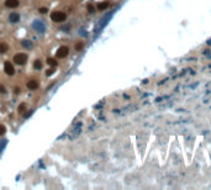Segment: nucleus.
Masks as SVG:
<instances>
[{"instance_id":"obj_1","label":"nucleus","mask_w":211,"mask_h":190,"mask_svg":"<svg viewBox=\"0 0 211 190\" xmlns=\"http://www.w3.org/2000/svg\"><path fill=\"white\" fill-rule=\"evenodd\" d=\"M51 19L54 22H63V21H66L67 15H66V12H63V11H53L51 14Z\"/></svg>"},{"instance_id":"obj_2","label":"nucleus","mask_w":211,"mask_h":190,"mask_svg":"<svg viewBox=\"0 0 211 190\" xmlns=\"http://www.w3.org/2000/svg\"><path fill=\"white\" fill-rule=\"evenodd\" d=\"M14 62L16 64H19V66L25 64L27 62V54H25V53H17V54L14 56Z\"/></svg>"},{"instance_id":"obj_3","label":"nucleus","mask_w":211,"mask_h":190,"mask_svg":"<svg viewBox=\"0 0 211 190\" xmlns=\"http://www.w3.org/2000/svg\"><path fill=\"white\" fill-rule=\"evenodd\" d=\"M68 53H69V48H68L67 46H62V47H59V48L57 50L56 56H57V58L62 59V58H66V57L68 56Z\"/></svg>"},{"instance_id":"obj_4","label":"nucleus","mask_w":211,"mask_h":190,"mask_svg":"<svg viewBox=\"0 0 211 190\" xmlns=\"http://www.w3.org/2000/svg\"><path fill=\"white\" fill-rule=\"evenodd\" d=\"M4 70L7 75H14V73H15V69L12 67V64H11L10 62H5L4 63Z\"/></svg>"},{"instance_id":"obj_5","label":"nucleus","mask_w":211,"mask_h":190,"mask_svg":"<svg viewBox=\"0 0 211 190\" xmlns=\"http://www.w3.org/2000/svg\"><path fill=\"white\" fill-rule=\"evenodd\" d=\"M26 86H27V89H30V90H36L38 88V82H37V80H30V82H27Z\"/></svg>"},{"instance_id":"obj_6","label":"nucleus","mask_w":211,"mask_h":190,"mask_svg":"<svg viewBox=\"0 0 211 190\" xmlns=\"http://www.w3.org/2000/svg\"><path fill=\"white\" fill-rule=\"evenodd\" d=\"M19 20H20V15L17 12H11L10 16H9V21L11 23H16V22H19Z\"/></svg>"},{"instance_id":"obj_7","label":"nucleus","mask_w":211,"mask_h":190,"mask_svg":"<svg viewBox=\"0 0 211 190\" xmlns=\"http://www.w3.org/2000/svg\"><path fill=\"white\" fill-rule=\"evenodd\" d=\"M19 0H6L5 1V5L7 7H11V9H14V7H17L19 6Z\"/></svg>"},{"instance_id":"obj_8","label":"nucleus","mask_w":211,"mask_h":190,"mask_svg":"<svg viewBox=\"0 0 211 190\" xmlns=\"http://www.w3.org/2000/svg\"><path fill=\"white\" fill-rule=\"evenodd\" d=\"M33 27L36 28L37 31H41V32H43L44 31V26L40 22V21H35V22H33Z\"/></svg>"},{"instance_id":"obj_9","label":"nucleus","mask_w":211,"mask_h":190,"mask_svg":"<svg viewBox=\"0 0 211 190\" xmlns=\"http://www.w3.org/2000/svg\"><path fill=\"white\" fill-rule=\"evenodd\" d=\"M9 50V46L5 42H0V53H6Z\"/></svg>"},{"instance_id":"obj_10","label":"nucleus","mask_w":211,"mask_h":190,"mask_svg":"<svg viewBox=\"0 0 211 190\" xmlns=\"http://www.w3.org/2000/svg\"><path fill=\"white\" fill-rule=\"evenodd\" d=\"M107 7H109V3H106V1H104V3H100L99 5H98V9H99V10H101V11H103V10H105V9H107Z\"/></svg>"},{"instance_id":"obj_11","label":"nucleus","mask_w":211,"mask_h":190,"mask_svg":"<svg viewBox=\"0 0 211 190\" xmlns=\"http://www.w3.org/2000/svg\"><path fill=\"white\" fill-rule=\"evenodd\" d=\"M47 63H48V66H52V67H57V64H58L54 58H47Z\"/></svg>"},{"instance_id":"obj_12","label":"nucleus","mask_w":211,"mask_h":190,"mask_svg":"<svg viewBox=\"0 0 211 190\" xmlns=\"http://www.w3.org/2000/svg\"><path fill=\"white\" fill-rule=\"evenodd\" d=\"M21 43H22V46H24V47H26V48H31V47H32L31 41H27V39H24Z\"/></svg>"},{"instance_id":"obj_13","label":"nucleus","mask_w":211,"mask_h":190,"mask_svg":"<svg viewBox=\"0 0 211 190\" xmlns=\"http://www.w3.org/2000/svg\"><path fill=\"white\" fill-rule=\"evenodd\" d=\"M33 68H35V69H41V68H42V63H41L40 59L35 61V63H33Z\"/></svg>"},{"instance_id":"obj_14","label":"nucleus","mask_w":211,"mask_h":190,"mask_svg":"<svg viewBox=\"0 0 211 190\" xmlns=\"http://www.w3.org/2000/svg\"><path fill=\"white\" fill-rule=\"evenodd\" d=\"M17 110H19V114H24L25 111H27V110H26V104H21Z\"/></svg>"},{"instance_id":"obj_15","label":"nucleus","mask_w":211,"mask_h":190,"mask_svg":"<svg viewBox=\"0 0 211 190\" xmlns=\"http://www.w3.org/2000/svg\"><path fill=\"white\" fill-rule=\"evenodd\" d=\"M5 131H6L5 126L4 125H0V136H3V134L5 133Z\"/></svg>"},{"instance_id":"obj_16","label":"nucleus","mask_w":211,"mask_h":190,"mask_svg":"<svg viewBox=\"0 0 211 190\" xmlns=\"http://www.w3.org/2000/svg\"><path fill=\"white\" fill-rule=\"evenodd\" d=\"M22 115H24V117L25 118H27V117H30V116L32 115V111H31V110H27V112H25V114H22Z\"/></svg>"},{"instance_id":"obj_17","label":"nucleus","mask_w":211,"mask_h":190,"mask_svg":"<svg viewBox=\"0 0 211 190\" xmlns=\"http://www.w3.org/2000/svg\"><path fill=\"white\" fill-rule=\"evenodd\" d=\"M38 12H41V14H46V12H48V9H47V7H40Z\"/></svg>"},{"instance_id":"obj_18","label":"nucleus","mask_w":211,"mask_h":190,"mask_svg":"<svg viewBox=\"0 0 211 190\" xmlns=\"http://www.w3.org/2000/svg\"><path fill=\"white\" fill-rule=\"evenodd\" d=\"M82 48H83V43H82V42H79V43H77V45H75V50H77V51H80Z\"/></svg>"},{"instance_id":"obj_19","label":"nucleus","mask_w":211,"mask_h":190,"mask_svg":"<svg viewBox=\"0 0 211 190\" xmlns=\"http://www.w3.org/2000/svg\"><path fill=\"white\" fill-rule=\"evenodd\" d=\"M53 72H54L53 69H48V70L46 72V75H48V77H50V75H52V74H53Z\"/></svg>"},{"instance_id":"obj_20","label":"nucleus","mask_w":211,"mask_h":190,"mask_svg":"<svg viewBox=\"0 0 211 190\" xmlns=\"http://www.w3.org/2000/svg\"><path fill=\"white\" fill-rule=\"evenodd\" d=\"M0 93H3V94H5V93H6L5 88H4V85H1V84H0Z\"/></svg>"},{"instance_id":"obj_21","label":"nucleus","mask_w":211,"mask_h":190,"mask_svg":"<svg viewBox=\"0 0 211 190\" xmlns=\"http://www.w3.org/2000/svg\"><path fill=\"white\" fill-rule=\"evenodd\" d=\"M20 91H21V89H20L19 86H16V88H15V94H20Z\"/></svg>"}]
</instances>
